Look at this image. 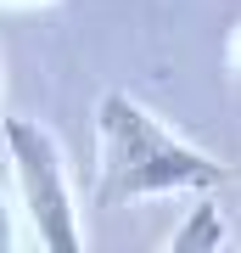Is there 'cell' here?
Returning a JSON list of instances; mask_svg holds the SVG:
<instances>
[{"mask_svg": "<svg viewBox=\"0 0 241 253\" xmlns=\"http://www.w3.org/2000/svg\"><path fill=\"white\" fill-rule=\"evenodd\" d=\"M0 6H56V0H0Z\"/></svg>", "mask_w": 241, "mask_h": 253, "instance_id": "5", "label": "cell"}, {"mask_svg": "<svg viewBox=\"0 0 241 253\" xmlns=\"http://www.w3.org/2000/svg\"><path fill=\"white\" fill-rule=\"evenodd\" d=\"M0 73H6V68H0Z\"/></svg>", "mask_w": 241, "mask_h": 253, "instance_id": "6", "label": "cell"}, {"mask_svg": "<svg viewBox=\"0 0 241 253\" xmlns=\"http://www.w3.org/2000/svg\"><path fill=\"white\" fill-rule=\"evenodd\" d=\"M0 135H6V158H11V174H17V197H23L34 242L51 248V253H79L84 231H79V208H73L62 141L39 118H23V113H11L0 124Z\"/></svg>", "mask_w": 241, "mask_h": 253, "instance_id": "2", "label": "cell"}, {"mask_svg": "<svg viewBox=\"0 0 241 253\" xmlns=\"http://www.w3.org/2000/svg\"><path fill=\"white\" fill-rule=\"evenodd\" d=\"M17 242H23V231H17V219L6 208V191H0V248H17Z\"/></svg>", "mask_w": 241, "mask_h": 253, "instance_id": "4", "label": "cell"}, {"mask_svg": "<svg viewBox=\"0 0 241 253\" xmlns=\"http://www.w3.org/2000/svg\"><path fill=\"white\" fill-rule=\"evenodd\" d=\"M224 242V208L213 203V191H197V203L185 208V219L169 231V248L174 253H207Z\"/></svg>", "mask_w": 241, "mask_h": 253, "instance_id": "3", "label": "cell"}, {"mask_svg": "<svg viewBox=\"0 0 241 253\" xmlns=\"http://www.w3.org/2000/svg\"><path fill=\"white\" fill-rule=\"evenodd\" d=\"M230 186V169L174 135L163 118L135 101L129 90H101L96 101V208H129L140 197L169 191H219Z\"/></svg>", "mask_w": 241, "mask_h": 253, "instance_id": "1", "label": "cell"}]
</instances>
